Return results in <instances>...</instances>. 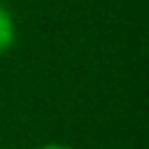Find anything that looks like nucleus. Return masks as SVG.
Returning <instances> with one entry per match:
<instances>
[{"instance_id":"f257e3e1","label":"nucleus","mask_w":149,"mask_h":149,"mask_svg":"<svg viewBox=\"0 0 149 149\" xmlns=\"http://www.w3.org/2000/svg\"><path fill=\"white\" fill-rule=\"evenodd\" d=\"M14 37H16L14 19H12V14L7 12V7L0 5V56L14 44Z\"/></svg>"},{"instance_id":"f03ea898","label":"nucleus","mask_w":149,"mask_h":149,"mask_svg":"<svg viewBox=\"0 0 149 149\" xmlns=\"http://www.w3.org/2000/svg\"><path fill=\"white\" fill-rule=\"evenodd\" d=\"M37 149H72V147L70 144H63V142H47V144H42Z\"/></svg>"}]
</instances>
